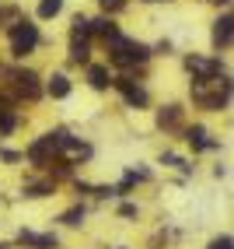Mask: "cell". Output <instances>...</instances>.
<instances>
[{"label":"cell","instance_id":"5","mask_svg":"<svg viewBox=\"0 0 234 249\" xmlns=\"http://www.w3.org/2000/svg\"><path fill=\"white\" fill-rule=\"evenodd\" d=\"M115 88L126 95V102H129V106H147V91H143L140 85H133L129 77H119V81H115Z\"/></svg>","mask_w":234,"mask_h":249},{"label":"cell","instance_id":"8","mask_svg":"<svg viewBox=\"0 0 234 249\" xmlns=\"http://www.w3.org/2000/svg\"><path fill=\"white\" fill-rule=\"evenodd\" d=\"M186 141L196 147V151H210V147H217V144L206 137V130H203V126H189V130H186Z\"/></svg>","mask_w":234,"mask_h":249},{"label":"cell","instance_id":"1","mask_svg":"<svg viewBox=\"0 0 234 249\" xmlns=\"http://www.w3.org/2000/svg\"><path fill=\"white\" fill-rule=\"evenodd\" d=\"M192 98L206 109H224L231 98V81H217V77H196Z\"/></svg>","mask_w":234,"mask_h":249},{"label":"cell","instance_id":"21","mask_svg":"<svg viewBox=\"0 0 234 249\" xmlns=\"http://www.w3.org/2000/svg\"><path fill=\"white\" fill-rule=\"evenodd\" d=\"M119 214H123V218H133V214H137V207H133V204H123Z\"/></svg>","mask_w":234,"mask_h":249},{"label":"cell","instance_id":"14","mask_svg":"<svg viewBox=\"0 0 234 249\" xmlns=\"http://www.w3.org/2000/svg\"><path fill=\"white\" fill-rule=\"evenodd\" d=\"M63 11V0H42L39 4V18H56Z\"/></svg>","mask_w":234,"mask_h":249},{"label":"cell","instance_id":"12","mask_svg":"<svg viewBox=\"0 0 234 249\" xmlns=\"http://www.w3.org/2000/svg\"><path fill=\"white\" fill-rule=\"evenodd\" d=\"M88 53H91V49H88V39H74V42H70V60H74V63H88Z\"/></svg>","mask_w":234,"mask_h":249},{"label":"cell","instance_id":"20","mask_svg":"<svg viewBox=\"0 0 234 249\" xmlns=\"http://www.w3.org/2000/svg\"><path fill=\"white\" fill-rule=\"evenodd\" d=\"M213 249H231V235H220V239L213 242Z\"/></svg>","mask_w":234,"mask_h":249},{"label":"cell","instance_id":"22","mask_svg":"<svg viewBox=\"0 0 234 249\" xmlns=\"http://www.w3.org/2000/svg\"><path fill=\"white\" fill-rule=\"evenodd\" d=\"M217 4H227V0H217Z\"/></svg>","mask_w":234,"mask_h":249},{"label":"cell","instance_id":"11","mask_svg":"<svg viewBox=\"0 0 234 249\" xmlns=\"http://www.w3.org/2000/svg\"><path fill=\"white\" fill-rule=\"evenodd\" d=\"M49 95H53V98H66V95H70V81H66L63 74H53V81H49Z\"/></svg>","mask_w":234,"mask_h":249},{"label":"cell","instance_id":"7","mask_svg":"<svg viewBox=\"0 0 234 249\" xmlns=\"http://www.w3.org/2000/svg\"><path fill=\"white\" fill-rule=\"evenodd\" d=\"M231 25H234L231 14H224V18L213 21V46H217V49H227V46H231Z\"/></svg>","mask_w":234,"mask_h":249},{"label":"cell","instance_id":"2","mask_svg":"<svg viewBox=\"0 0 234 249\" xmlns=\"http://www.w3.org/2000/svg\"><path fill=\"white\" fill-rule=\"evenodd\" d=\"M109 49H112V63H119V67H133V63H143L150 56V49L143 42H133V39H123L119 32L109 39Z\"/></svg>","mask_w":234,"mask_h":249},{"label":"cell","instance_id":"9","mask_svg":"<svg viewBox=\"0 0 234 249\" xmlns=\"http://www.w3.org/2000/svg\"><path fill=\"white\" fill-rule=\"evenodd\" d=\"M25 246H35V249H56V239L53 235H35V231H21L18 235Z\"/></svg>","mask_w":234,"mask_h":249},{"label":"cell","instance_id":"19","mask_svg":"<svg viewBox=\"0 0 234 249\" xmlns=\"http://www.w3.org/2000/svg\"><path fill=\"white\" fill-rule=\"evenodd\" d=\"M80 218H84V211H80V207H74V211H66V214H63V221H66V225H80Z\"/></svg>","mask_w":234,"mask_h":249},{"label":"cell","instance_id":"18","mask_svg":"<svg viewBox=\"0 0 234 249\" xmlns=\"http://www.w3.org/2000/svg\"><path fill=\"white\" fill-rule=\"evenodd\" d=\"M98 4L105 7V14H115V11H123V7H126V0H98Z\"/></svg>","mask_w":234,"mask_h":249},{"label":"cell","instance_id":"4","mask_svg":"<svg viewBox=\"0 0 234 249\" xmlns=\"http://www.w3.org/2000/svg\"><path fill=\"white\" fill-rule=\"evenodd\" d=\"M11 81H14V91H18V95H25V98H39V77L31 74V71H14Z\"/></svg>","mask_w":234,"mask_h":249},{"label":"cell","instance_id":"3","mask_svg":"<svg viewBox=\"0 0 234 249\" xmlns=\"http://www.w3.org/2000/svg\"><path fill=\"white\" fill-rule=\"evenodd\" d=\"M35 42H39V28H35V25L18 21V25L11 28V53H14V56L31 53V49H35Z\"/></svg>","mask_w":234,"mask_h":249},{"label":"cell","instance_id":"13","mask_svg":"<svg viewBox=\"0 0 234 249\" xmlns=\"http://www.w3.org/2000/svg\"><path fill=\"white\" fill-rule=\"evenodd\" d=\"M88 81H91V88L105 91V88H109V71H105V67H91V71H88Z\"/></svg>","mask_w":234,"mask_h":249},{"label":"cell","instance_id":"16","mask_svg":"<svg viewBox=\"0 0 234 249\" xmlns=\"http://www.w3.org/2000/svg\"><path fill=\"white\" fill-rule=\"evenodd\" d=\"M157 123L161 126H178V106H168V109L157 116Z\"/></svg>","mask_w":234,"mask_h":249},{"label":"cell","instance_id":"10","mask_svg":"<svg viewBox=\"0 0 234 249\" xmlns=\"http://www.w3.org/2000/svg\"><path fill=\"white\" fill-rule=\"evenodd\" d=\"M88 36H102V39H112V36H115V25H112V18H98V21H88Z\"/></svg>","mask_w":234,"mask_h":249},{"label":"cell","instance_id":"15","mask_svg":"<svg viewBox=\"0 0 234 249\" xmlns=\"http://www.w3.org/2000/svg\"><path fill=\"white\" fill-rule=\"evenodd\" d=\"M46 193H53V182H31V186H25V196H46Z\"/></svg>","mask_w":234,"mask_h":249},{"label":"cell","instance_id":"17","mask_svg":"<svg viewBox=\"0 0 234 249\" xmlns=\"http://www.w3.org/2000/svg\"><path fill=\"white\" fill-rule=\"evenodd\" d=\"M14 130V112H0V134H11Z\"/></svg>","mask_w":234,"mask_h":249},{"label":"cell","instance_id":"6","mask_svg":"<svg viewBox=\"0 0 234 249\" xmlns=\"http://www.w3.org/2000/svg\"><path fill=\"white\" fill-rule=\"evenodd\" d=\"M186 67L196 71L199 77H220V71H224L217 60H199V56H189V60H186Z\"/></svg>","mask_w":234,"mask_h":249}]
</instances>
